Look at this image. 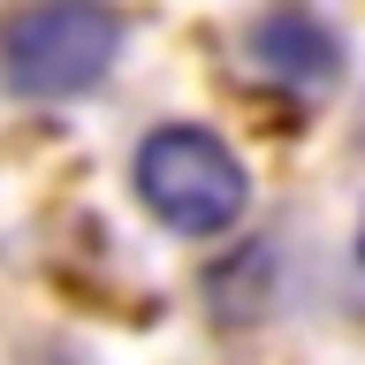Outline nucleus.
<instances>
[{
	"label": "nucleus",
	"instance_id": "obj_2",
	"mask_svg": "<svg viewBox=\"0 0 365 365\" xmlns=\"http://www.w3.org/2000/svg\"><path fill=\"white\" fill-rule=\"evenodd\" d=\"M130 182H137V205L168 236H228L244 221V205H251L244 160L228 153L213 130H198V122L153 130L130 160Z\"/></svg>",
	"mask_w": 365,
	"mask_h": 365
},
{
	"label": "nucleus",
	"instance_id": "obj_1",
	"mask_svg": "<svg viewBox=\"0 0 365 365\" xmlns=\"http://www.w3.org/2000/svg\"><path fill=\"white\" fill-rule=\"evenodd\" d=\"M122 53L107 0H23L0 16V84L16 99H84Z\"/></svg>",
	"mask_w": 365,
	"mask_h": 365
},
{
	"label": "nucleus",
	"instance_id": "obj_3",
	"mask_svg": "<svg viewBox=\"0 0 365 365\" xmlns=\"http://www.w3.org/2000/svg\"><path fill=\"white\" fill-rule=\"evenodd\" d=\"M236 46H244V68L259 84H274L282 99H327V91L342 84V38L304 0H267V8L244 23Z\"/></svg>",
	"mask_w": 365,
	"mask_h": 365
},
{
	"label": "nucleus",
	"instance_id": "obj_4",
	"mask_svg": "<svg viewBox=\"0 0 365 365\" xmlns=\"http://www.w3.org/2000/svg\"><path fill=\"white\" fill-rule=\"evenodd\" d=\"M358 259H365V221H358Z\"/></svg>",
	"mask_w": 365,
	"mask_h": 365
}]
</instances>
